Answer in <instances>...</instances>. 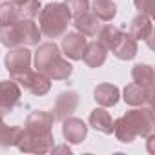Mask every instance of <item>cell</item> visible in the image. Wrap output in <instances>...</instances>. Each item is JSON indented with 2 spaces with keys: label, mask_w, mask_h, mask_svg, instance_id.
I'll return each mask as SVG.
<instances>
[{
  "label": "cell",
  "mask_w": 155,
  "mask_h": 155,
  "mask_svg": "<svg viewBox=\"0 0 155 155\" xmlns=\"http://www.w3.org/2000/svg\"><path fill=\"white\" fill-rule=\"evenodd\" d=\"M137 51H139L137 40L131 35H126V33H122V37L119 38V42L111 49V53L117 58H120V60H131V58H135Z\"/></svg>",
  "instance_id": "obj_16"
},
{
  "label": "cell",
  "mask_w": 155,
  "mask_h": 155,
  "mask_svg": "<svg viewBox=\"0 0 155 155\" xmlns=\"http://www.w3.org/2000/svg\"><path fill=\"white\" fill-rule=\"evenodd\" d=\"M49 81H66L68 77L73 73V66L66 60V58H62L60 55L42 71Z\"/></svg>",
  "instance_id": "obj_17"
},
{
  "label": "cell",
  "mask_w": 155,
  "mask_h": 155,
  "mask_svg": "<svg viewBox=\"0 0 155 155\" xmlns=\"http://www.w3.org/2000/svg\"><path fill=\"white\" fill-rule=\"evenodd\" d=\"M135 8L139 9V13L153 17L155 15V0H133Z\"/></svg>",
  "instance_id": "obj_29"
},
{
  "label": "cell",
  "mask_w": 155,
  "mask_h": 155,
  "mask_svg": "<svg viewBox=\"0 0 155 155\" xmlns=\"http://www.w3.org/2000/svg\"><path fill=\"white\" fill-rule=\"evenodd\" d=\"M22 133V128L18 126H8L4 122V117H2V111H0V146L2 148H9V146H15L18 137Z\"/></svg>",
  "instance_id": "obj_22"
},
{
  "label": "cell",
  "mask_w": 155,
  "mask_h": 155,
  "mask_svg": "<svg viewBox=\"0 0 155 155\" xmlns=\"http://www.w3.org/2000/svg\"><path fill=\"white\" fill-rule=\"evenodd\" d=\"M17 9H18L20 18H33L40 11V2L38 0H26V2L22 6H18Z\"/></svg>",
  "instance_id": "obj_27"
},
{
  "label": "cell",
  "mask_w": 155,
  "mask_h": 155,
  "mask_svg": "<svg viewBox=\"0 0 155 155\" xmlns=\"http://www.w3.org/2000/svg\"><path fill=\"white\" fill-rule=\"evenodd\" d=\"M18 18H20V15H18V9L15 4H11V2L0 4V26L15 24Z\"/></svg>",
  "instance_id": "obj_26"
},
{
  "label": "cell",
  "mask_w": 155,
  "mask_h": 155,
  "mask_svg": "<svg viewBox=\"0 0 155 155\" xmlns=\"http://www.w3.org/2000/svg\"><path fill=\"white\" fill-rule=\"evenodd\" d=\"M15 82H18L20 86H24V90H28L29 93H33L37 97H42L51 90V81L40 71H31L29 69L24 75L17 77Z\"/></svg>",
  "instance_id": "obj_5"
},
{
  "label": "cell",
  "mask_w": 155,
  "mask_h": 155,
  "mask_svg": "<svg viewBox=\"0 0 155 155\" xmlns=\"http://www.w3.org/2000/svg\"><path fill=\"white\" fill-rule=\"evenodd\" d=\"M90 126L95 128L101 133H106V135L113 133V119H111V115L104 108H95L91 111V115H90Z\"/></svg>",
  "instance_id": "obj_20"
},
{
  "label": "cell",
  "mask_w": 155,
  "mask_h": 155,
  "mask_svg": "<svg viewBox=\"0 0 155 155\" xmlns=\"http://www.w3.org/2000/svg\"><path fill=\"white\" fill-rule=\"evenodd\" d=\"M4 64H6V69L9 71V75L15 81L17 77L29 71V68H31V51L28 48H11V51L4 58Z\"/></svg>",
  "instance_id": "obj_4"
},
{
  "label": "cell",
  "mask_w": 155,
  "mask_h": 155,
  "mask_svg": "<svg viewBox=\"0 0 155 155\" xmlns=\"http://www.w3.org/2000/svg\"><path fill=\"white\" fill-rule=\"evenodd\" d=\"M153 126H155L153 108L140 106V110H130L126 111V115L113 120V133L120 142L128 144L133 142L135 137H148L153 131Z\"/></svg>",
  "instance_id": "obj_1"
},
{
  "label": "cell",
  "mask_w": 155,
  "mask_h": 155,
  "mask_svg": "<svg viewBox=\"0 0 155 155\" xmlns=\"http://www.w3.org/2000/svg\"><path fill=\"white\" fill-rule=\"evenodd\" d=\"M64 4L69 9L71 17H79V15L90 11V0H64Z\"/></svg>",
  "instance_id": "obj_28"
},
{
  "label": "cell",
  "mask_w": 155,
  "mask_h": 155,
  "mask_svg": "<svg viewBox=\"0 0 155 155\" xmlns=\"http://www.w3.org/2000/svg\"><path fill=\"white\" fill-rule=\"evenodd\" d=\"M79 106V95L75 91H62L57 101H55V108H53V117L57 120H64L68 117H71Z\"/></svg>",
  "instance_id": "obj_9"
},
{
  "label": "cell",
  "mask_w": 155,
  "mask_h": 155,
  "mask_svg": "<svg viewBox=\"0 0 155 155\" xmlns=\"http://www.w3.org/2000/svg\"><path fill=\"white\" fill-rule=\"evenodd\" d=\"M71 24V13L64 2H49L40 9V33L46 38H58L68 31Z\"/></svg>",
  "instance_id": "obj_2"
},
{
  "label": "cell",
  "mask_w": 155,
  "mask_h": 155,
  "mask_svg": "<svg viewBox=\"0 0 155 155\" xmlns=\"http://www.w3.org/2000/svg\"><path fill=\"white\" fill-rule=\"evenodd\" d=\"M15 146L24 153H49L55 148V139H53V133L38 135L22 128V133Z\"/></svg>",
  "instance_id": "obj_3"
},
{
  "label": "cell",
  "mask_w": 155,
  "mask_h": 155,
  "mask_svg": "<svg viewBox=\"0 0 155 155\" xmlns=\"http://www.w3.org/2000/svg\"><path fill=\"white\" fill-rule=\"evenodd\" d=\"M58 55H60V51H58V46L55 42L40 44L37 48V51H35V68H37V71L42 73Z\"/></svg>",
  "instance_id": "obj_13"
},
{
  "label": "cell",
  "mask_w": 155,
  "mask_h": 155,
  "mask_svg": "<svg viewBox=\"0 0 155 155\" xmlns=\"http://www.w3.org/2000/svg\"><path fill=\"white\" fill-rule=\"evenodd\" d=\"M20 86L15 81H0V111H11L20 101Z\"/></svg>",
  "instance_id": "obj_11"
},
{
  "label": "cell",
  "mask_w": 155,
  "mask_h": 155,
  "mask_svg": "<svg viewBox=\"0 0 155 155\" xmlns=\"http://www.w3.org/2000/svg\"><path fill=\"white\" fill-rule=\"evenodd\" d=\"M73 26H75L77 31H79L81 35H84V37H97V33L101 29V20L93 13L86 11V13H82L79 17H75Z\"/></svg>",
  "instance_id": "obj_15"
},
{
  "label": "cell",
  "mask_w": 155,
  "mask_h": 155,
  "mask_svg": "<svg viewBox=\"0 0 155 155\" xmlns=\"http://www.w3.org/2000/svg\"><path fill=\"white\" fill-rule=\"evenodd\" d=\"M15 29L18 35L20 46H38L40 42V29L31 18H18L15 22Z\"/></svg>",
  "instance_id": "obj_10"
},
{
  "label": "cell",
  "mask_w": 155,
  "mask_h": 155,
  "mask_svg": "<svg viewBox=\"0 0 155 155\" xmlns=\"http://www.w3.org/2000/svg\"><path fill=\"white\" fill-rule=\"evenodd\" d=\"M91 8H93V15L104 22H110L117 15V4L113 0H95Z\"/></svg>",
  "instance_id": "obj_23"
},
{
  "label": "cell",
  "mask_w": 155,
  "mask_h": 155,
  "mask_svg": "<svg viewBox=\"0 0 155 155\" xmlns=\"http://www.w3.org/2000/svg\"><path fill=\"white\" fill-rule=\"evenodd\" d=\"M131 77H133V82L135 84L150 88V90H155L153 88V84H155V73H153L151 66H148V64H137V66H133Z\"/></svg>",
  "instance_id": "obj_21"
},
{
  "label": "cell",
  "mask_w": 155,
  "mask_h": 155,
  "mask_svg": "<svg viewBox=\"0 0 155 155\" xmlns=\"http://www.w3.org/2000/svg\"><path fill=\"white\" fill-rule=\"evenodd\" d=\"M97 37H99V42L106 48V49H113V46L119 42V38L122 37V31L119 29V28H115V26H102L101 29H99V33H97Z\"/></svg>",
  "instance_id": "obj_24"
},
{
  "label": "cell",
  "mask_w": 155,
  "mask_h": 155,
  "mask_svg": "<svg viewBox=\"0 0 155 155\" xmlns=\"http://www.w3.org/2000/svg\"><path fill=\"white\" fill-rule=\"evenodd\" d=\"M106 57H108V49L99 40H95V42H90L86 46V51L82 55V60L90 68H101L106 62Z\"/></svg>",
  "instance_id": "obj_18"
},
{
  "label": "cell",
  "mask_w": 155,
  "mask_h": 155,
  "mask_svg": "<svg viewBox=\"0 0 155 155\" xmlns=\"http://www.w3.org/2000/svg\"><path fill=\"white\" fill-rule=\"evenodd\" d=\"M88 40L84 35H81L79 31H71V33H64L62 38V51L68 58L71 60H82V55L86 51Z\"/></svg>",
  "instance_id": "obj_7"
},
{
  "label": "cell",
  "mask_w": 155,
  "mask_h": 155,
  "mask_svg": "<svg viewBox=\"0 0 155 155\" xmlns=\"http://www.w3.org/2000/svg\"><path fill=\"white\" fill-rule=\"evenodd\" d=\"M8 2H11V4H15V6L18 8V6H22V4L26 2V0H8Z\"/></svg>",
  "instance_id": "obj_30"
},
{
  "label": "cell",
  "mask_w": 155,
  "mask_h": 155,
  "mask_svg": "<svg viewBox=\"0 0 155 155\" xmlns=\"http://www.w3.org/2000/svg\"><path fill=\"white\" fill-rule=\"evenodd\" d=\"M153 97H155V90H150V88L131 82L124 88L122 99L130 106H153Z\"/></svg>",
  "instance_id": "obj_8"
},
{
  "label": "cell",
  "mask_w": 155,
  "mask_h": 155,
  "mask_svg": "<svg viewBox=\"0 0 155 155\" xmlns=\"http://www.w3.org/2000/svg\"><path fill=\"white\" fill-rule=\"evenodd\" d=\"M0 44L6 46V48H18L20 42H18V35H17V29H15V24H9V26H0Z\"/></svg>",
  "instance_id": "obj_25"
},
{
  "label": "cell",
  "mask_w": 155,
  "mask_h": 155,
  "mask_svg": "<svg viewBox=\"0 0 155 155\" xmlns=\"http://www.w3.org/2000/svg\"><path fill=\"white\" fill-rule=\"evenodd\" d=\"M62 135L68 142L71 144H79L86 139L88 135V126L84 124L82 119H77V117H68L62 120Z\"/></svg>",
  "instance_id": "obj_12"
},
{
  "label": "cell",
  "mask_w": 155,
  "mask_h": 155,
  "mask_svg": "<svg viewBox=\"0 0 155 155\" xmlns=\"http://www.w3.org/2000/svg\"><path fill=\"white\" fill-rule=\"evenodd\" d=\"M151 33H153V24H151V17L148 15H142L139 13L131 24H130V33L135 40H150L151 38Z\"/></svg>",
  "instance_id": "obj_14"
},
{
  "label": "cell",
  "mask_w": 155,
  "mask_h": 155,
  "mask_svg": "<svg viewBox=\"0 0 155 155\" xmlns=\"http://www.w3.org/2000/svg\"><path fill=\"white\" fill-rule=\"evenodd\" d=\"M53 120H55L53 113L44 111V110H35V111H31L28 115L26 124H24V130L33 131V133H38V135H49L51 133Z\"/></svg>",
  "instance_id": "obj_6"
},
{
  "label": "cell",
  "mask_w": 155,
  "mask_h": 155,
  "mask_svg": "<svg viewBox=\"0 0 155 155\" xmlns=\"http://www.w3.org/2000/svg\"><path fill=\"white\" fill-rule=\"evenodd\" d=\"M95 95V102L102 108H110V106H115L119 102V88L113 86V84H99L93 91Z\"/></svg>",
  "instance_id": "obj_19"
}]
</instances>
